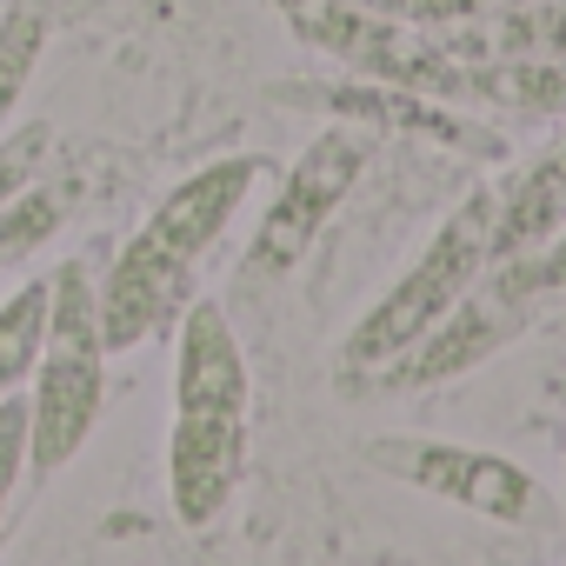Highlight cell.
Instances as JSON below:
<instances>
[{"label":"cell","mask_w":566,"mask_h":566,"mask_svg":"<svg viewBox=\"0 0 566 566\" xmlns=\"http://www.w3.org/2000/svg\"><path fill=\"white\" fill-rule=\"evenodd\" d=\"M260 174H266L260 154L207 160L200 174H187L134 227V240L114 253V266L101 280V334H107V354L147 347L154 334H167L187 314L207 253L220 247V233L233 227V213L247 207V193L260 187Z\"/></svg>","instance_id":"1"},{"label":"cell","mask_w":566,"mask_h":566,"mask_svg":"<svg viewBox=\"0 0 566 566\" xmlns=\"http://www.w3.org/2000/svg\"><path fill=\"white\" fill-rule=\"evenodd\" d=\"M247 473V354L220 301H187L174 321V427L167 506L180 526H213Z\"/></svg>","instance_id":"2"},{"label":"cell","mask_w":566,"mask_h":566,"mask_svg":"<svg viewBox=\"0 0 566 566\" xmlns=\"http://www.w3.org/2000/svg\"><path fill=\"white\" fill-rule=\"evenodd\" d=\"M28 473L54 480L107 407V334H101V280L87 260H61L48 273V334L28 380Z\"/></svg>","instance_id":"3"},{"label":"cell","mask_w":566,"mask_h":566,"mask_svg":"<svg viewBox=\"0 0 566 566\" xmlns=\"http://www.w3.org/2000/svg\"><path fill=\"white\" fill-rule=\"evenodd\" d=\"M493 213H500V187H480L433 227V240L413 253V266L347 327V340H340L347 380H374L387 360H400L433 321H447L493 273Z\"/></svg>","instance_id":"4"},{"label":"cell","mask_w":566,"mask_h":566,"mask_svg":"<svg viewBox=\"0 0 566 566\" xmlns=\"http://www.w3.org/2000/svg\"><path fill=\"white\" fill-rule=\"evenodd\" d=\"M367 460L387 473V480H407L460 513H480L493 526H533L546 513V486L506 460V453H486V447H460V440H427V433H387L367 447Z\"/></svg>","instance_id":"5"},{"label":"cell","mask_w":566,"mask_h":566,"mask_svg":"<svg viewBox=\"0 0 566 566\" xmlns=\"http://www.w3.org/2000/svg\"><path fill=\"white\" fill-rule=\"evenodd\" d=\"M360 174H367V140L347 134V127H340V134H321V140L287 167L273 207L260 213L240 273H247V280H280V273H294V266L321 247L327 220L347 207V193H354Z\"/></svg>","instance_id":"6"},{"label":"cell","mask_w":566,"mask_h":566,"mask_svg":"<svg viewBox=\"0 0 566 566\" xmlns=\"http://www.w3.org/2000/svg\"><path fill=\"white\" fill-rule=\"evenodd\" d=\"M533 321V301H506V294H467L447 321H433L400 360H387L380 374H374V387H433V380H453V374H467V367H480V360H493L520 327Z\"/></svg>","instance_id":"7"},{"label":"cell","mask_w":566,"mask_h":566,"mask_svg":"<svg viewBox=\"0 0 566 566\" xmlns=\"http://www.w3.org/2000/svg\"><path fill=\"white\" fill-rule=\"evenodd\" d=\"M433 41L460 61H566V0H506V8L460 21V28H433Z\"/></svg>","instance_id":"8"},{"label":"cell","mask_w":566,"mask_h":566,"mask_svg":"<svg viewBox=\"0 0 566 566\" xmlns=\"http://www.w3.org/2000/svg\"><path fill=\"white\" fill-rule=\"evenodd\" d=\"M559 227H566V134L500 187V213H493V266H506V260L546 247Z\"/></svg>","instance_id":"9"},{"label":"cell","mask_w":566,"mask_h":566,"mask_svg":"<svg viewBox=\"0 0 566 566\" xmlns=\"http://www.w3.org/2000/svg\"><path fill=\"white\" fill-rule=\"evenodd\" d=\"M327 107L340 114H360V120H387V127H407V134H433L447 147H467V154H493L486 134H473L447 101H427V94H407V87H347V94H327Z\"/></svg>","instance_id":"10"},{"label":"cell","mask_w":566,"mask_h":566,"mask_svg":"<svg viewBox=\"0 0 566 566\" xmlns=\"http://www.w3.org/2000/svg\"><path fill=\"white\" fill-rule=\"evenodd\" d=\"M460 101L506 107V114H566V61H480L467 67Z\"/></svg>","instance_id":"11"},{"label":"cell","mask_w":566,"mask_h":566,"mask_svg":"<svg viewBox=\"0 0 566 566\" xmlns=\"http://www.w3.org/2000/svg\"><path fill=\"white\" fill-rule=\"evenodd\" d=\"M48 34H54V14H48V0H14L8 14H0V134H8L41 54H48Z\"/></svg>","instance_id":"12"},{"label":"cell","mask_w":566,"mask_h":566,"mask_svg":"<svg viewBox=\"0 0 566 566\" xmlns=\"http://www.w3.org/2000/svg\"><path fill=\"white\" fill-rule=\"evenodd\" d=\"M41 334H48V273L28 280L14 301H0V400L21 394V387L34 380Z\"/></svg>","instance_id":"13"},{"label":"cell","mask_w":566,"mask_h":566,"mask_svg":"<svg viewBox=\"0 0 566 566\" xmlns=\"http://www.w3.org/2000/svg\"><path fill=\"white\" fill-rule=\"evenodd\" d=\"M67 227V193L61 187H21L8 207H0V266H14V260H28L34 247H48L54 233Z\"/></svg>","instance_id":"14"},{"label":"cell","mask_w":566,"mask_h":566,"mask_svg":"<svg viewBox=\"0 0 566 566\" xmlns=\"http://www.w3.org/2000/svg\"><path fill=\"white\" fill-rule=\"evenodd\" d=\"M486 287L506 294V301H553V294H566V227H559L546 247H533V253L493 266Z\"/></svg>","instance_id":"15"},{"label":"cell","mask_w":566,"mask_h":566,"mask_svg":"<svg viewBox=\"0 0 566 566\" xmlns=\"http://www.w3.org/2000/svg\"><path fill=\"white\" fill-rule=\"evenodd\" d=\"M273 8H294V0H273ZM334 8H354V14H380V21H407V28H460V21H480L506 0H334Z\"/></svg>","instance_id":"16"},{"label":"cell","mask_w":566,"mask_h":566,"mask_svg":"<svg viewBox=\"0 0 566 566\" xmlns=\"http://www.w3.org/2000/svg\"><path fill=\"white\" fill-rule=\"evenodd\" d=\"M48 154H54V127H48V120H34V127H8V134H0V207H8L21 187L41 180Z\"/></svg>","instance_id":"17"},{"label":"cell","mask_w":566,"mask_h":566,"mask_svg":"<svg viewBox=\"0 0 566 566\" xmlns=\"http://www.w3.org/2000/svg\"><path fill=\"white\" fill-rule=\"evenodd\" d=\"M21 480H28V400L8 394V400H0V539H8Z\"/></svg>","instance_id":"18"}]
</instances>
